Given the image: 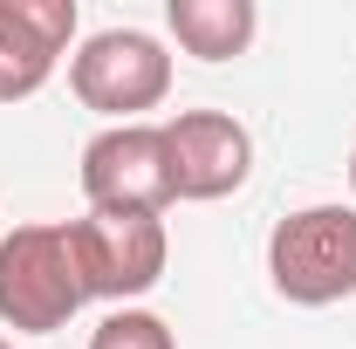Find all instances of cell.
<instances>
[{"label":"cell","instance_id":"cell-5","mask_svg":"<svg viewBox=\"0 0 356 349\" xmlns=\"http://www.w3.org/2000/svg\"><path fill=\"white\" fill-rule=\"evenodd\" d=\"M83 199L89 213H151L172 206V151L165 124H110L83 144Z\"/></svg>","mask_w":356,"mask_h":349},{"label":"cell","instance_id":"cell-6","mask_svg":"<svg viewBox=\"0 0 356 349\" xmlns=\"http://www.w3.org/2000/svg\"><path fill=\"white\" fill-rule=\"evenodd\" d=\"M165 151H172V192L185 206L226 199L254 172V137L226 110H178L165 124Z\"/></svg>","mask_w":356,"mask_h":349},{"label":"cell","instance_id":"cell-7","mask_svg":"<svg viewBox=\"0 0 356 349\" xmlns=\"http://www.w3.org/2000/svg\"><path fill=\"white\" fill-rule=\"evenodd\" d=\"M69 42H76V0H0V103L35 96Z\"/></svg>","mask_w":356,"mask_h":349},{"label":"cell","instance_id":"cell-10","mask_svg":"<svg viewBox=\"0 0 356 349\" xmlns=\"http://www.w3.org/2000/svg\"><path fill=\"white\" fill-rule=\"evenodd\" d=\"M350 192H356V151H350Z\"/></svg>","mask_w":356,"mask_h":349},{"label":"cell","instance_id":"cell-3","mask_svg":"<svg viewBox=\"0 0 356 349\" xmlns=\"http://www.w3.org/2000/svg\"><path fill=\"white\" fill-rule=\"evenodd\" d=\"M69 89L110 124H144V110L172 96V55L144 28H103L69 55Z\"/></svg>","mask_w":356,"mask_h":349},{"label":"cell","instance_id":"cell-9","mask_svg":"<svg viewBox=\"0 0 356 349\" xmlns=\"http://www.w3.org/2000/svg\"><path fill=\"white\" fill-rule=\"evenodd\" d=\"M89 349H178V336H172V322L151 315V308H110L89 329Z\"/></svg>","mask_w":356,"mask_h":349},{"label":"cell","instance_id":"cell-4","mask_svg":"<svg viewBox=\"0 0 356 349\" xmlns=\"http://www.w3.org/2000/svg\"><path fill=\"white\" fill-rule=\"evenodd\" d=\"M69 254H76V274H83L89 302L131 308L137 295H151L165 281L172 233L151 213H89V219H69Z\"/></svg>","mask_w":356,"mask_h":349},{"label":"cell","instance_id":"cell-8","mask_svg":"<svg viewBox=\"0 0 356 349\" xmlns=\"http://www.w3.org/2000/svg\"><path fill=\"white\" fill-rule=\"evenodd\" d=\"M165 28L178 35L185 55H199V62H233V55H247V42H254L261 7H254V0H165Z\"/></svg>","mask_w":356,"mask_h":349},{"label":"cell","instance_id":"cell-2","mask_svg":"<svg viewBox=\"0 0 356 349\" xmlns=\"http://www.w3.org/2000/svg\"><path fill=\"white\" fill-rule=\"evenodd\" d=\"M83 274L69 254V226H14L0 240V322L21 336H55L83 308Z\"/></svg>","mask_w":356,"mask_h":349},{"label":"cell","instance_id":"cell-11","mask_svg":"<svg viewBox=\"0 0 356 349\" xmlns=\"http://www.w3.org/2000/svg\"><path fill=\"white\" fill-rule=\"evenodd\" d=\"M0 349H14V343H7V336H0Z\"/></svg>","mask_w":356,"mask_h":349},{"label":"cell","instance_id":"cell-1","mask_svg":"<svg viewBox=\"0 0 356 349\" xmlns=\"http://www.w3.org/2000/svg\"><path fill=\"white\" fill-rule=\"evenodd\" d=\"M267 281L295 308L356 295V206H302L267 233Z\"/></svg>","mask_w":356,"mask_h":349}]
</instances>
